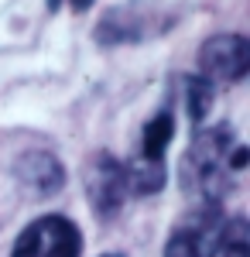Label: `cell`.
<instances>
[{"mask_svg": "<svg viewBox=\"0 0 250 257\" xmlns=\"http://www.w3.org/2000/svg\"><path fill=\"white\" fill-rule=\"evenodd\" d=\"M212 93H216V89H212L202 76H195V79L185 82V96H189V117H192V123H202V120H206V113L212 110Z\"/></svg>", "mask_w": 250, "mask_h": 257, "instance_id": "cell-9", "label": "cell"}, {"mask_svg": "<svg viewBox=\"0 0 250 257\" xmlns=\"http://www.w3.org/2000/svg\"><path fill=\"white\" fill-rule=\"evenodd\" d=\"M48 4H52V7H58V4H69L76 14H82V11H89V7H93V0H48Z\"/></svg>", "mask_w": 250, "mask_h": 257, "instance_id": "cell-10", "label": "cell"}, {"mask_svg": "<svg viewBox=\"0 0 250 257\" xmlns=\"http://www.w3.org/2000/svg\"><path fill=\"white\" fill-rule=\"evenodd\" d=\"M175 134V120L168 110H161V113H154L148 120V127H144V134H141V155H148V158H165V148H168V141Z\"/></svg>", "mask_w": 250, "mask_h": 257, "instance_id": "cell-8", "label": "cell"}, {"mask_svg": "<svg viewBox=\"0 0 250 257\" xmlns=\"http://www.w3.org/2000/svg\"><path fill=\"white\" fill-rule=\"evenodd\" d=\"M82 185H86V199L96 209V216H116L120 213V206L127 199V175H123V165L113 155L96 151L86 161Z\"/></svg>", "mask_w": 250, "mask_h": 257, "instance_id": "cell-5", "label": "cell"}, {"mask_svg": "<svg viewBox=\"0 0 250 257\" xmlns=\"http://www.w3.org/2000/svg\"><path fill=\"white\" fill-rule=\"evenodd\" d=\"M250 69V45L243 35H212L199 52V76L216 86H233Z\"/></svg>", "mask_w": 250, "mask_h": 257, "instance_id": "cell-4", "label": "cell"}, {"mask_svg": "<svg viewBox=\"0 0 250 257\" xmlns=\"http://www.w3.org/2000/svg\"><path fill=\"white\" fill-rule=\"evenodd\" d=\"M233 131L230 127H202L192 138L189 151L182 155L178 165V182L182 192L192 199L195 206H219L233 185Z\"/></svg>", "mask_w": 250, "mask_h": 257, "instance_id": "cell-1", "label": "cell"}, {"mask_svg": "<svg viewBox=\"0 0 250 257\" xmlns=\"http://www.w3.org/2000/svg\"><path fill=\"white\" fill-rule=\"evenodd\" d=\"M103 257H123V254H103Z\"/></svg>", "mask_w": 250, "mask_h": 257, "instance_id": "cell-11", "label": "cell"}, {"mask_svg": "<svg viewBox=\"0 0 250 257\" xmlns=\"http://www.w3.org/2000/svg\"><path fill=\"white\" fill-rule=\"evenodd\" d=\"M14 178H18V185L28 196L48 199V196H55V192H62L65 168H62V161L52 151H24L14 161Z\"/></svg>", "mask_w": 250, "mask_h": 257, "instance_id": "cell-6", "label": "cell"}, {"mask_svg": "<svg viewBox=\"0 0 250 257\" xmlns=\"http://www.w3.org/2000/svg\"><path fill=\"white\" fill-rule=\"evenodd\" d=\"M123 175H127V192L154 196V192H161L168 172H165V158H148L137 151V158L131 165H123Z\"/></svg>", "mask_w": 250, "mask_h": 257, "instance_id": "cell-7", "label": "cell"}, {"mask_svg": "<svg viewBox=\"0 0 250 257\" xmlns=\"http://www.w3.org/2000/svg\"><path fill=\"white\" fill-rule=\"evenodd\" d=\"M82 237L79 226L65 216H41L21 230L11 257H79Z\"/></svg>", "mask_w": 250, "mask_h": 257, "instance_id": "cell-3", "label": "cell"}, {"mask_svg": "<svg viewBox=\"0 0 250 257\" xmlns=\"http://www.w3.org/2000/svg\"><path fill=\"white\" fill-rule=\"evenodd\" d=\"M223 226H226V219L219 206H195L172 230V237L165 243V257H216Z\"/></svg>", "mask_w": 250, "mask_h": 257, "instance_id": "cell-2", "label": "cell"}]
</instances>
